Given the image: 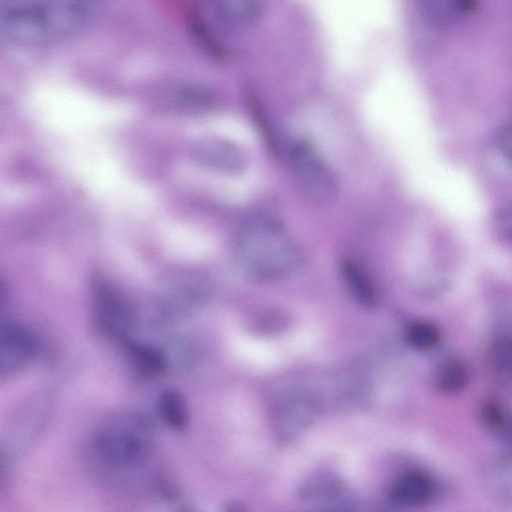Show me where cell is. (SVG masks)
I'll list each match as a JSON object with an SVG mask.
<instances>
[{"label":"cell","mask_w":512,"mask_h":512,"mask_svg":"<svg viewBox=\"0 0 512 512\" xmlns=\"http://www.w3.org/2000/svg\"><path fill=\"white\" fill-rule=\"evenodd\" d=\"M152 454V434L140 414L121 412L108 418L94 433L88 448L96 471L130 480L139 474Z\"/></svg>","instance_id":"3957f363"},{"label":"cell","mask_w":512,"mask_h":512,"mask_svg":"<svg viewBox=\"0 0 512 512\" xmlns=\"http://www.w3.org/2000/svg\"><path fill=\"white\" fill-rule=\"evenodd\" d=\"M440 332L437 327L428 322H414L406 331L408 343L419 350H430L440 342Z\"/></svg>","instance_id":"d6986e66"},{"label":"cell","mask_w":512,"mask_h":512,"mask_svg":"<svg viewBox=\"0 0 512 512\" xmlns=\"http://www.w3.org/2000/svg\"><path fill=\"white\" fill-rule=\"evenodd\" d=\"M435 491L430 476L423 472H407L398 477L390 489L391 499L403 506H417L428 502Z\"/></svg>","instance_id":"7c38bea8"},{"label":"cell","mask_w":512,"mask_h":512,"mask_svg":"<svg viewBox=\"0 0 512 512\" xmlns=\"http://www.w3.org/2000/svg\"><path fill=\"white\" fill-rule=\"evenodd\" d=\"M39 343L26 326L8 322L0 331V375L10 376L23 369L35 357Z\"/></svg>","instance_id":"9c48e42d"},{"label":"cell","mask_w":512,"mask_h":512,"mask_svg":"<svg viewBox=\"0 0 512 512\" xmlns=\"http://www.w3.org/2000/svg\"><path fill=\"white\" fill-rule=\"evenodd\" d=\"M300 501L309 508L328 511L354 509L357 501L342 480L330 475H316L299 488Z\"/></svg>","instance_id":"ba28073f"},{"label":"cell","mask_w":512,"mask_h":512,"mask_svg":"<svg viewBox=\"0 0 512 512\" xmlns=\"http://www.w3.org/2000/svg\"><path fill=\"white\" fill-rule=\"evenodd\" d=\"M157 409L164 424L172 431L186 430L189 423V410L180 391L173 388L163 390L158 397Z\"/></svg>","instance_id":"5bb4252c"},{"label":"cell","mask_w":512,"mask_h":512,"mask_svg":"<svg viewBox=\"0 0 512 512\" xmlns=\"http://www.w3.org/2000/svg\"><path fill=\"white\" fill-rule=\"evenodd\" d=\"M195 156L203 165L227 174L242 172L247 163L242 149L224 139L201 142L195 150Z\"/></svg>","instance_id":"30bf717a"},{"label":"cell","mask_w":512,"mask_h":512,"mask_svg":"<svg viewBox=\"0 0 512 512\" xmlns=\"http://www.w3.org/2000/svg\"><path fill=\"white\" fill-rule=\"evenodd\" d=\"M320 412V400L310 389L290 386L279 391L271 405V423L276 436L292 440L304 433Z\"/></svg>","instance_id":"5b68a950"},{"label":"cell","mask_w":512,"mask_h":512,"mask_svg":"<svg viewBox=\"0 0 512 512\" xmlns=\"http://www.w3.org/2000/svg\"><path fill=\"white\" fill-rule=\"evenodd\" d=\"M49 409L50 399L47 396L40 395L30 400L16 418V436L24 442L33 438L41 429Z\"/></svg>","instance_id":"e0dca14e"},{"label":"cell","mask_w":512,"mask_h":512,"mask_svg":"<svg viewBox=\"0 0 512 512\" xmlns=\"http://www.w3.org/2000/svg\"><path fill=\"white\" fill-rule=\"evenodd\" d=\"M91 295L93 319L99 332L120 342L129 337L136 322L130 302L102 278L93 281Z\"/></svg>","instance_id":"8992f818"},{"label":"cell","mask_w":512,"mask_h":512,"mask_svg":"<svg viewBox=\"0 0 512 512\" xmlns=\"http://www.w3.org/2000/svg\"><path fill=\"white\" fill-rule=\"evenodd\" d=\"M121 343L132 368L141 376L157 377L164 375L170 369L163 348L130 337Z\"/></svg>","instance_id":"8fae6325"},{"label":"cell","mask_w":512,"mask_h":512,"mask_svg":"<svg viewBox=\"0 0 512 512\" xmlns=\"http://www.w3.org/2000/svg\"><path fill=\"white\" fill-rule=\"evenodd\" d=\"M467 377L464 363L456 357H449L438 366L435 373V384L444 393H456L464 387Z\"/></svg>","instance_id":"ac0fdd59"},{"label":"cell","mask_w":512,"mask_h":512,"mask_svg":"<svg viewBox=\"0 0 512 512\" xmlns=\"http://www.w3.org/2000/svg\"><path fill=\"white\" fill-rule=\"evenodd\" d=\"M218 17L233 26L253 23L261 14L264 0H212Z\"/></svg>","instance_id":"9a60e30c"},{"label":"cell","mask_w":512,"mask_h":512,"mask_svg":"<svg viewBox=\"0 0 512 512\" xmlns=\"http://www.w3.org/2000/svg\"><path fill=\"white\" fill-rule=\"evenodd\" d=\"M84 1H86V2L90 3V2H91V1H93V0H84Z\"/></svg>","instance_id":"603a6c76"},{"label":"cell","mask_w":512,"mask_h":512,"mask_svg":"<svg viewBox=\"0 0 512 512\" xmlns=\"http://www.w3.org/2000/svg\"><path fill=\"white\" fill-rule=\"evenodd\" d=\"M477 0H421L420 11L431 25L443 27L450 25L472 13Z\"/></svg>","instance_id":"4fadbf2b"},{"label":"cell","mask_w":512,"mask_h":512,"mask_svg":"<svg viewBox=\"0 0 512 512\" xmlns=\"http://www.w3.org/2000/svg\"><path fill=\"white\" fill-rule=\"evenodd\" d=\"M341 273L350 293L360 304L371 307L377 302L375 287L357 262L349 257L344 258Z\"/></svg>","instance_id":"2e32d148"},{"label":"cell","mask_w":512,"mask_h":512,"mask_svg":"<svg viewBox=\"0 0 512 512\" xmlns=\"http://www.w3.org/2000/svg\"><path fill=\"white\" fill-rule=\"evenodd\" d=\"M88 14L84 0H0V36L16 47L48 46L79 32Z\"/></svg>","instance_id":"6da1fadb"},{"label":"cell","mask_w":512,"mask_h":512,"mask_svg":"<svg viewBox=\"0 0 512 512\" xmlns=\"http://www.w3.org/2000/svg\"><path fill=\"white\" fill-rule=\"evenodd\" d=\"M210 293L211 285L200 273H176L167 281L159 298V307L166 316H185L204 305Z\"/></svg>","instance_id":"52a82bcc"},{"label":"cell","mask_w":512,"mask_h":512,"mask_svg":"<svg viewBox=\"0 0 512 512\" xmlns=\"http://www.w3.org/2000/svg\"><path fill=\"white\" fill-rule=\"evenodd\" d=\"M495 141L499 152L512 164V121L497 130Z\"/></svg>","instance_id":"7402d4cb"},{"label":"cell","mask_w":512,"mask_h":512,"mask_svg":"<svg viewBox=\"0 0 512 512\" xmlns=\"http://www.w3.org/2000/svg\"><path fill=\"white\" fill-rule=\"evenodd\" d=\"M492 357L496 368L503 374L512 377V333L497 340Z\"/></svg>","instance_id":"44dd1931"},{"label":"cell","mask_w":512,"mask_h":512,"mask_svg":"<svg viewBox=\"0 0 512 512\" xmlns=\"http://www.w3.org/2000/svg\"><path fill=\"white\" fill-rule=\"evenodd\" d=\"M493 228L501 241L512 245V199L500 205L495 211Z\"/></svg>","instance_id":"ffe728a7"},{"label":"cell","mask_w":512,"mask_h":512,"mask_svg":"<svg viewBox=\"0 0 512 512\" xmlns=\"http://www.w3.org/2000/svg\"><path fill=\"white\" fill-rule=\"evenodd\" d=\"M292 178L300 192L314 204H327L337 194L336 178L312 144L295 140L288 149Z\"/></svg>","instance_id":"277c9868"},{"label":"cell","mask_w":512,"mask_h":512,"mask_svg":"<svg viewBox=\"0 0 512 512\" xmlns=\"http://www.w3.org/2000/svg\"><path fill=\"white\" fill-rule=\"evenodd\" d=\"M241 272L255 281H277L293 275L303 256L282 224L271 217H256L241 229L235 244Z\"/></svg>","instance_id":"7a4b0ae2"}]
</instances>
